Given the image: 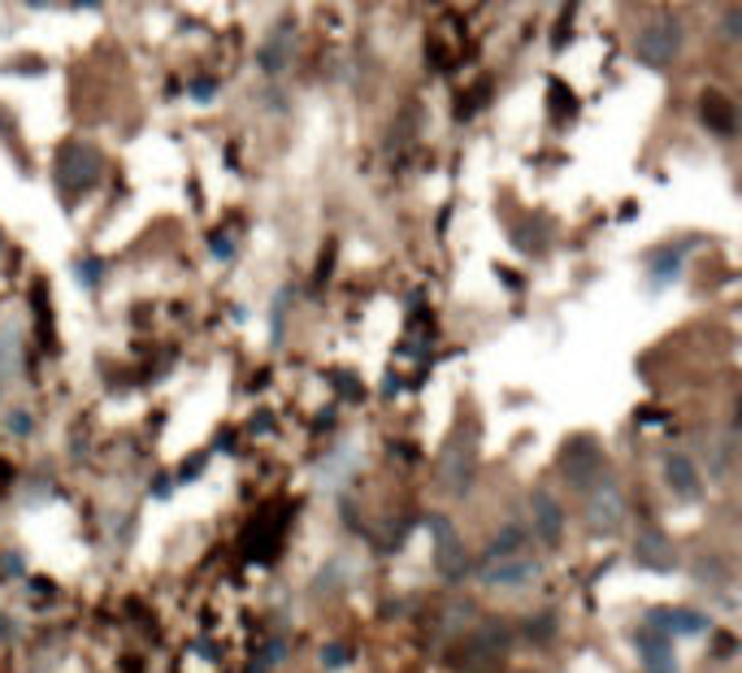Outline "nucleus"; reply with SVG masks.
<instances>
[{"mask_svg":"<svg viewBox=\"0 0 742 673\" xmlns=\"http://www.w3.org/2000/svg\"><path fill=\"white\" fill-rule=\"evenodd\" d=\"M478 582L482 587H499V591H521V587H530V582H539V557L530 552V548H521V552H504V557H478Z\"/></svg>","mask_w":742,"mask_h":673,"instance_id":"f257e3e1","label":"nucleus"},{"mask_svg":"<svg viewBox=\"0 0 742 673\" xmlns=\"http://www.w3.org/2000/svg\"><path fill=\"white\" fill-rule=\"evenodd\" d=\"M634 57L643 65H651V70L673 65L682 57V27H678V18H651L643 31H639V40H634Z\"/></svg>","mask_w":742,"mask_h":673,"instance_id":"f03ea898","label":"nucleus"},{"mask_svg":"<svg viewBox=\"0 0 742 673\" xmlns=\"http://www.w3.org/2000/svg\"><path fill=\"white\" fill-rule=\"evenodd\" d=\"M104 174V161L92 144H65L61 156H57V179L65 192H88L96 187V179Z\"/></svg>","mask_w":742,"mask_h":673,"instance_id":"7ed1b4c3","label":"nucleus"},{"mask_svg":"<svg viewBox=\"0 0 742 673\" xmlns=\"http://www.w3.org/2000/svg\"><path fill=\"white\" fill-rule=\"evenodd\" d=\"M621 521H626V496H621V487L612 478L591 482L587 487V526H591L594 534H608Z\"/></svg>","mask_w":742,"mask_h":673,"instance_id":"20e7f679","label":"nucleus"},{"mask_svg":"<svg viewBox=\"0 0 742 673\" xmlns=\"http://www.w3.org/2000/svg\"><path fill=\"white\" fill-rule=\"evenodd\" d=\"M430 534H435V570L444 573L447 582L465 578L469 561H465V543H460L456 526H451V521L439 513V518H430Z\"/></svg>","mask_w":742,"mask_h":673,"instance_id":"39448f33","label":"nucleus"},{"mask_svg":"<svg viewBox=\"0 0 742 673\" xmlns=\"http://www.w3.org/2000/svg\"><path fill=\"white\" fill-rule=\"evenodd\" d=\"M603 452H599V443L594 439H573L569 448H565V457H560V469H565V478L573 482V487H591V482H599L603 478Z\"/></svg>","mask_w":742,"mask_h":673,"instance_id":"423d86ee","label":"nucleus"},{"mask_svg":"<svg viewBox=\"0 0 742 673\" xmlns=\"http://www.w3.org/2000/svg\"><path fill=\"white\" fill-rule=\"evenodd\" d=\"M526 530L543 548H560V539H565V509H560V500L551 491H535L530 496V526Z\"/></svg>","mask_w":742,"mask_h":673,"instance_id":"0eeeda50","label":"nucleus"},{"mask_svg":"<svg viewBox=\"0 0 742 673\" xmlns=\"http://www.w3.org/2000/svg\"><path fill=\"white\" fill-rule=\"evenodd\" d=\"M699 122L712 131V135H739V104L730 101L721 88H708L699 92Z\"/></svg>","mask_w":742,"mask_h":673,"instance_id":"6e6552de","label":"nucleus"},{"mask_svg":"<svg viewBox=\"0 0 742 673\" xmlns=\"http://www.w3.org/2000/svg\"><path fill=\"white\" fill-rule=\"evenodd\" d=\"M634 565L651 573H669L678 570V552H673V543L660 530L647 526V530H639V539H634Z\"/></svg>","mask_w":742,"mask_h":673,"instance_id":"1a4fd4ad","label":"nucleus"},{"mask_svg":"<svg viewBox=\"0 0 742 673\" xmlns=\"http://www.w3.org/2000/svg\"><path fill=\"white\" fill-rule=\"evenodd\" d=\"M664 487L673 500H699L703 496V478L687 452H669L664 457Z\"/></svg>","mask_w":742,"mask_h":673,"instance_id":"9d476101","label":"nucleus"},{"mask_svg":"<svg viewBox=\"0 0 742 673\" xmlns=\"http://www.w3.org/2000/svg\"><path fill=\"white\" fill-rule=\"evenodd\" d=\"M647 625L669 634V639H691V634H703L708 630V618L694 613V609H651L647 613Z\"/></svg>","mask_w":742,"mask_h":673,"instance_id":"9b49d317","label":"nucleus"},{"mask_svg":"<svg viewBox=\"0 0 742 673\" xmlns=\"http://www.w3.org/2000/svg\"><path fill=\"white\" fill-rule=\"evenodd\" d=\"M444 491L447 496H465L469 491V482H474V452L469 448H451L444 457Z\"/></svg>","mask_w":742,"mask_h":673,"instance_id":"f8f14e48","label":"nucleus"},{"mask_svg":"<svg viewBox=\"0 0 742 673\" xmlns=\"http://www.w3.org/2000/svg\"><path fill=\"white\" fill-rule=\"evenodd\" d=\"M521 548H530V530H526L521 521H512V526H504L491 543H487L482 557H504V552H521Z\"/></svg>","mask_w":742,"mask_h":673,"instance_id":"ddd939ff","label":"nucleus"},{"mask_svg":"<svg viewBox=\"0 0 742 673\" xmlns=\"http://www.w3.org/2000/svg\"><path fill=\"white\" fill-rule=\"evenodd\" d=\"M292 35L287 31H274L270 40H265V49H261V70H270V74H278L283 65H287V57H292Z\"/></svg>","mask_w":742,"mask_h":673,"instance_id":"4468645a","label":"nucleus"},{"mask_svg":"<svg viewBox=\"0 0 742 673\" xmlns=\"http://www.w3.org/2000/svg\"><path fill=\"white\" fill-rule=\"evenodd\" d=\"M352 461H356V452H352V448H339V452L331 457V466H322V487H335L347 469H352Z\"/></svg>","mask_w":742,"mask_h":673,"instance_id":"2eb2a0df","label":"nucleus"},{"mask_svg":"<svg viewBox=\"0 0 742 673\" xmlns=\"http://www.w3.org/2000/svg\"><path fill=\"white\" fill-rule=\"evenodd\" d=\"M322 665H326V670H344V665H347V647H339V643L322 647Z\"/></svg>","mask_w":742,"mask_h":673,"instance_id":"dca6fc26","label":"nucleus"},{"mask_svg":"<svg viewBox=\"0 0 742 673\" xmlns=\"http://www.w3.org/2000/svg\"><path fill=\"white\" fill-rule=\"evenodd\" d=\"M79 283H88V287H96L100 283V261H79Z\"/></svg>","mask_w":742,"mask_h":673,"instance_id":"f3484780","label":"nucleus"},{"mask_svg":"<svg viewBox=\"0 0 742 673\" xmlns=\"http://www.w3.org/2000/svg\"><path fill=\"white\" fill-rule=\"evenodd\" d=\"M283 656H287V647H283V639H274V643L265 647V670H274V665H283Z\"/></svg>","mask_w":742,"mask_h":673,"instance_id":"a211bd4d","label":"nucleus"},{"mask_svg":"<svg viewBox=\"0 0 742 673\" xmlns=\"http://www.w3.org/2000/svg\"><path fill=\"white\" fill-rule=\"evenodd\" d=\"M9 430H13V435H31V417L13 414V417H9Z\"/></svg>","mask_w":742,"mask_h":673,"instance_id":"6ab92c4d","label":"nucleus"}]
</instances>
